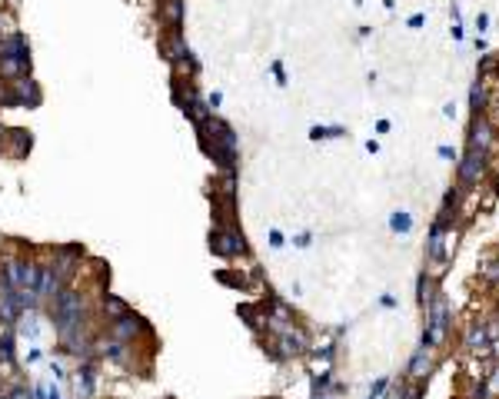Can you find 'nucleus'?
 <instances>
[{
	"instance_id": "4c0bfd02",
	"label": "nucleus",
	"mask_w": 499,
	"mask_h": 399,
	"mask_svg": "<svg viewBox=\"0 0 499 399\" xmlns=\"http://www.w3.org/2000/svg\"><path fill=\"white\" fill-rule=\"evenodd\" d=\"M40 360H44V349H30V353H27V362H30V366L40 362Z\"/></svg>"
},
{
	"instance_id": "423d86ee",
	"label": "nucleus",
	"mask_w": 499,
	"mask_h": 399,
	"mask_svg": "<svg viewBox=\"0 0 499 399\" xmlns=\"http://www.w3.org/2000/svg\"><path fill=\"white\" fill-rule=\"evenodd\" d=\"M11 93H13V107H17V110H37L40 103H44V90H40V84L34 80V74L11 80Z\"/></svg>"
},
{
	"instance_id": "37998d69",
	"label": "nucleus",
	"mask_w": 499,
	"mask_h": 399,
	"mask_svg": "<svg viewBox=\"0 0 499 399\" xmlns=\"http://www.w3.org/2000/svg\"><path fill=\"white\" fill-rule=\"evenodd\" d=\"M449 30H453V40H463V24H453Z\"/></svg>"
},
{
	"instance_id": "2f4dec72",
	"label": "nucleus",
	"mask_w": 499,
	"mask_h": 399,
	"mask_svg": "<svg viewBox=\"0 0 499 399\" xmlns=\"http://www.w3.org/2000/svg\"><path fill=\"white\" fill-rule=\"evenodd\" d=\"M220 283H230V287H244V276H233V273H227V270H220Z\"/></svg>"
},
{
	"instance_id": "a211bd4d",
	"label": "nucleus",
	"mask_w": 499,
	"mask_h": 399,
	"mask_svg": "<svg viewBox=\"0 0 499 399\" xmlns=\"http://www.w3.org/2000/svg\"><path fill=\"white\" fill-rule=\"evenodd\" d=\"M413 226H416V220H413L410 210H393L390 213V233H393V237H410Z\"/></svg>"
},
{
	"instance_id": "5701e85b",
	"label": "nucleus",
	"mask_w": 499,
	"mask_h": 399,
	"mask_svg": "<svg viewBox=\"0 0 499 399\" xmlns=\"http://www.w3.org/2000/svg\"><path fill=\"white\" fill-rule=\"evenodd\" d=\"M479 273H483V280H486L489 287H496V283H499V260L483 263V266H479Z\"/></svg>"
},
{
	"instance_id": "b1692460",
	"label": "nucleus",
	"mask_w": 499,
	"mask_h": 399,
	"mask_svg": "<svg viewBox=\"0 0 499 399\" xmlns=\"http://www.w3.org/2000/svg\"><path fill=\"white\" fill-rule=\"evenodd\" d=\"M493 70H499V53H483L479 57V77L493 74Z\"/></svg>"
},
{
	"instance_id": "1a4fd4ad",
	"label": "nucleus",
	"mask_w": 499,
	"mask_h": 399,
	"mask_svg": "<svg viewBox=\"0 0 499 399\" xmlns=\"http://www.w3.org/2000/svg\"><path fill=\"white\" fill-rule=\"evenodd\" d=\"M433 373H436V349L416 346V353H413L410 362H406V379H410V383H426Z\"/></svg>"
},
{
	"instance_id": "72a5a7b5",
	"label": "nucleus",
	"mask_w": 499,
	"mask_h": 399,
	"mask_svg": "<svg viewBox=\"0 0 499 399\" xmlns=\"http://www.w3.org/2000/svg\"><path fill=\"white\" fill-rule=\"evenodd\" d=\"M476 30H479V37H483V34L489 30V13H486V11L476 13Z\"/></svg>"
},
{
	"instance_id": "09e8293b",
	"label": "nucleus",
	"mask_w": 499,
	"mask_h": 399,
	"mask_svg": "<svg viewBox=\"0 0 499 399\" xmlns=\"http://www.w3.org/2000/svg\"><path fill=\"white\" fill-rule=\"evenodd\" d=\"M366 399H370V396H366Z\"/></svg>"
},
{
	"instance_id": "f03ea898",
	"label": "nucleus",
	"mask_w": 499,
	"mask_h": 399,
	"mask_svg": "<svg viewBox=\"0 0 499 399\" xmlns=\"http://www.w3.org/2000/svg\"><path fill=\"white\" fill-rule=\"evenodd\" d=\"M210 253L220 256V260H240V256H250V243H246L244 230L237 223H227V226H217L210 230Z\"/></svg>"
},
{
	"instance_id": "f257e3e1",
	"label": "nucleus",
	"mask_w": 499,
	"mask_h": 399,
	"mask_svg": "<svg viewBox=\"0 0 499 399\" xmlns=\"http://www.w3.org/2000/svg\"><path fill=\"white\" fill-rule=\"evenodd\" d=\"M197 130V143L206 157L213 160L220 174H240V137L223 117H210L206 124L193 126Z\"/></svg>"
},
{
	"instance_id": "f704fd0d",
	"label": "nucleus",
	"mask_w": 499,
	"mask_h": 399,
	"mask_svg": "<svg viewBox=\"0 0 499 399\" xmlns=\"http://www.w3.org/2000/svg\"><path fill=\"white\" fill-rule=\"evenodd\" d=\"M220 103H223V93H220V90H213V93L206 97V107H210V110L217 113V110H220Z\"/></svg>"
},
{
	"instance_id": "ddd939ff",
	"label": "nucleus",
	"mask_w": 499,
	"mask_h": 399,
	"mask_svg": "<svg viewBox=\"0 0 499 399\" xmlns=\"http://www.w3.org/2000/svg\"><path fill=\"white\" fill-rule=\"evenodd\" d=\"M157 47H160V57H164L170 67H177L180 57L190 50V44H187L183 34H160V44H157Z\"/></svg>"
},
{
	"instance_id": "c03bdc74",
	"label": "nucleus",
	"mask_w": 499,
	"mask_h": 399,
	"mask_svg": "<svg viewBox=\"0 0 499 399\" xmlns=\"http://www.w3.org/2000/svg\"><path fill=\"white\" fill-rule=\"evenodd\" d=\"M386 7H390V11H393V7H397V0H383Z\"/></svg>"
},
{
	"instance_id": "a878e982",
	"label": "nucleus",
	"mask_w": 499,
	"mask_h": 399,
	"mask_svg": "<svg viewBox=\"0 0 499 399\" xmlns=\"http://www.w3.org/2000/svg\"><path fill=\"white\" fill-rule=\"evenodd\" d=\"M390 383H393L390 376H380V379H376V383L370 386V399H383V393L390 389Z\"/></svg>"
},
{
	"instance_id": "c9c22d12",
	"label": "nucleus",
	"mask_w": 499,
	"mask_h": 399,
	"mask_svg": "<svg viewBox=\"0 0 499 399\" xmlns=\"http://www.w3.org/2000/svg\"><path fill=\"white\" fill-rule=\"evenodd\" d=\"M47 399H64V389H60V383H47Z\"/></svg>"
},
{
	"instance_id": "f3484780",
	"label": "nucleus",
	"mask_w": 499,
	"mask_h": 399,
	"mask_svg": "<svg viewBox=\"0 0 499 399\" xmlns=\"http://www.w3.org/2000/svg\"><path fill=\"white\" fill-rule=\"evenodd\" d=\"M489 107V93H486V80L483 77H476L473 87H470V113L479 117V113H486Z\"/></svg>"
},
{
	"instance_id": "9b49d317",
	"label": "nucleus",
	"mask_w": 499,
	"mask_h": 399,
	"mask_svg": "<svg viewBox=\"0 0 499 399\" xmlns=\"http://www.w3.org/2000/svg\"><path fill=\"white\" fill-rule=\"evenodd\" d=\"M160 24L166 27V34H183V20H187V0H160Z\"/></svg>"
},
{
	"instance_id": "20e7f679",
	"label": "nucleus",
	"mask_w": 499,
	"mask_h": 399,
	"mask_svg": "<svg viewBox=\"0 0 499 399\" xmlns=\"http://www.w3.org/2000/svg\"><path fill=\"white\" fill-rule=\"evenodd\" d=\"M489 170V153L483 150H463V157L456 160V180H460V190H476L483 180H486Z\"/></svg>"
},
{
	"instance_id": "79ce46f5",
	"label": "nucleus",
	"mask_w": 499,
	"mask_h": 399,
	"mask_svg": "<svg viewBox=\"0 0 499 399\" xmlns=\"http://www.w3.org/2000/svg\"><path fill=\"white\" fill-rule=\"evenodd\" d=\"M366 153H373V157H376V153H380V143H376V140H366Z\"/></svg>"
},
{
	"instance_id": "0eeeda50",
	"label": "nucleus",
	"mask_w": 499,
	"mask_h": 399,
	"mask_svg": "<svg viewBox=\"0 0 499 399\" xmlns=\"http://www.w3.org/2000/svg\"><path fill=\"white\" fill-rule=\"evenodd\" d=\"M97 383H100V366L97 362H77L74 369V399H97Z\"/></svg>"
},
{
	"instance_id": "473e14b6",
	"label": "nucleus",
	"mask_w": 499,
	"mask_h": 399,
	"mask_svg": "<svg viewBox=\"0 0 499 399\" xmlns=\"http://www.w3.org/2000/svg\"><path fill=\"white\" fill-rule=\"evenodd\" d=\"M380 306H383V310H399V299L393 296V293H383V296H380Z\"/></svg>"
},
{
	"instance_id": "e433bc0d",
	"label": "nucleus",
	"mask_w": 499,
	"mask_h": 399,
	"mask_svg": "<svg viewBox=\"0 0 499 399\" xmlns=\"http://www.w3.org/2000/svg\"><path fill=\"white\" fill-rule=\"evenodd\" d=\"M423 24H426V13H413L410 20H406V27H410V30H420Z\"/></svg>"
},
{
	"instance_id": "49530a36",
	"label": "nucleus",
	"mask_w": 499,
	"mask_h": 399,
	"mask_svg": "<svg viewBox=\"0 0 499 399\" xmlns=\"http://www.w3.org/2000/svg\"><path fill=\"white\" fill-rule=\"evenodd\" d=\"M0 153H4V140H0Z\"/></svg>"
},
{
	"instance_id": "393cba45",
	"label": "nucleus",
	"mask_w": 499,
	"mask_h": 399,
	"mask_svg": "<svg viewBox=\"0 0 499 399\" xmlns=\"http://www.w3.org/2000/svg\"><path fill=\"white\" fill-rule=\"evenodd\" d=\"M11 34H17V20H13V13L0 11V37H11Z\"/></svg>"
},
{
	"instance_id": "a18cd8bd",
	"label": "nucleus",
	"mask_w": 499,
	"mask_h": 399,
	"mask_svg": "<svg viewBox=\"0 0 499 399\" xmlns=\"http://www.w3.org/2000/svg\"><path fill=\"white\" fill-rule=\"evenodd\" d=\"M4 133H7V126H4V124H0V140H4Z\"/></svg>"
},
{
	"instance_id": "bb28decb",
	"label": "nucleus",
	"mask_w": 499,
	"mask_h": 399,
	"mask_svg": "<svg viewBox=\"0 0 499 399\" xmlns=\"http://www.w3.org/2000/svg\"><path fill=\"white\" fill-rule=\"evenodd\" d=\"M270 74L277 77V84H280V87H286V84H290V77H286V67H283V60H273V63H270Z\"/></svg>"
},
{
	"instance_id": "412c9836",
	"label": "nucleus",
	"mask_w": 499,
	"mask_h": 399,
	"mask_svg": "<svg viewBox=\"0 0 499 399\" xmlns=\"http://www.w3.org/2000/svg\"><path fill=\"white\" fill-rule=\"evenodd\" d=\"M4 393H7V399H34V386H27L24 379H17V383H11V386H4Z\"/></svg>"
},
{
	"instance_id": "de8ad7c7",
	"label": "nucleus",
	"mask_w": 499,
	"mask_h": 399,
	"mask_svg": "<svg viewBox=\"0 0 499 399\" xmlns=\"http://www.w3.org/2000/svg\"><path fill=\"white\" fill-rule=\"evenodd\" d=\"M270 399H277V396H270Z\"/></svg>"
},
{
	"instance_id": "dca6fc26",
	"label": "nucleus",
	"mask_w": 499,
	"mask_h": 399,
	"mask_svg": "<svg viewBox=\"0 0 499 399\" xmlns=\"http://www.w3.org/2000/svg\"><path fill=\"white\" fill-rule=\"evenodd\" d=\"M439 296V287H436V276H430L426 270H423L420 276H416V303H420V310H426L433 299Z\"/></svg>"
},
{
	"instance_id": "c85d7f7f",
	"label": "nucleus",
	"mask_w": 499,
	"mask_h": 399,
	"mask_svg": "<svg viewBox=\"0 0 499 399\" xmlns=\"http://www.w3.org/2000/svg\"><path fill=\"white\" fill-rule=\"evenodd\" d=\"M436 153H439L443 160H449V163H456V160H460V153H456V147H449V143H439V147H436Z\"/></svg>"
},
{
	"instance_id": "2eb2a0df",
	"label": "nucleus",
	"mask_w": 499,
	"mask_h": 399,
	"mask_svg": "<svg viewBox=\"0 0 499 399\" xmlns=\"http://www.w3.org/2000/svg\"><path fill=\"white\" fill-rule=\"evenodd\" d=\"M466 349L473 356H489V336L483 323H470V329H466Z\"/></svg>"
},
{
	"instance_id": "ea45409f",
	"label": "nucleus",
	"mask_w": 499,
	"mask_h": 399,
	"mask_svg": "<svg viewBox=\"0 0 499 399\" xmlns=\"http://www.w3.org/2000/svg\"><path fill=\"white\" fill-rule=\"evenodd\" d=\"M390 130H393L390 120H376V133H390Z\"/></svg>"
},
{
	"instance_id": "aec40b11",
	"label": "nucleus",
	"mask_w": 499,
	"mask_h": 399,
	"mask_svg": "<svg viewBox=\"0 0 499 399\" xmlns=\"http://www.w3.org/2000/svg\"><path fill=\"white\" fill-rule=\"evenodd\" d=\"M340 137H346V126H340V124H313L310 126V140H340Z\"/></svg>"
},
{
	"instance_id": "6ab92c4d",
	"label": "nucleus",
	"mask_w": 499,
	"mask_h": 399,
	"mask_svg": "<svg viewBox=\"0 0 499 399\" xmlns=\"http://www.w3.org/2000/svg\"><path fill=\"white\" fill-rule=\"evenodd\" d=\"M17 336H24L27 343H37L40 339V313H24V316H20Z\"/></svg>"
},
{
	"instance_id": "6e6552de",
	"label": "nucleus",
	"mask_w": 499,
	"mask_h": 399,
	"mask_svg": "<svg viewBox=\"0 0 499 399\" xmlns=\"http://www.w3.org/2000/svg\"><path fill=\"white\" fill-rule=\"evenodd\" d=\"M493 140H496V126L489 124L486 113H479L470 120V137H466V150H483L493 153Z\"/></svg>"
},
{
	"instance_id": "7c9ffc66",
	"label": "nucleus",
	"mask_w": 499,
	"mask_h": 399,
	"mask_svg": "<svg viewBox=\"0 0 499 399\" xmlns=\"http://www.w3.org/2000/svg\"><path fill=\"white\" fill-rule=\"evenodd\" d=\"M267 240H270V249H283V247H286V237H283L280 230H270Z\"/></svg>"
},
{
	"instance_id": "f8f14e48",
	"label": "nucleus",
	"mask_w": 499,
	"mask_h": 399,
	"mask_svg": "<svg viewBox=\"0 0 499 399\" xmlns=\"http://www.w3.org/2000/svg\"><path fill=\"white\" fill-rule=\"evenodd\" d=\"M133 310L124 296H117V293H110V289H103L100 293V320L107 326L114 323V320H120V316H127V313Z\"/></svg>"
},
{
	"instance_id": "cd10ccee",
	"label": "nucleus",
	"mask_w": 499,
	"mask_h": 399,
	"mask_svg": "<svg viewBox=\"0 0 499 399\" xmlns=\"http://www.w3.org/2000/svg\"><path fill=\"white\" fill-rule=\"evenodd\" d=\"M51 373H53V383H60V386L70 379V373L64 369V362H60V360H51Z\"/></svg>"
},
{
	"instance_id": "c756f323",
	"label": "nucleus",
	"mask_w": 499,
	"mask_h": 399,
	"mask_svg": "<svg viewBox=\"0 0 499 399\" xmlns=\"http://www.w3.org/2000/svg\"><path fill=\"white\" fill-rule=\"evenodd\" d=\"M293 247H296V249H310V247H313V233H310V230L296 233V237H293Z\"/></svg>"
},
{
	"instance_id": "58836bf2",
	"label": "nucleus",
	"mask_w": 499,
	"mask_h": 399,
	"mask_svg": "<svg viewBox=\"0 0 499 399\" xmlns=\"http://www.w3.org/2000/svg\"><path fill=\"white\" fill-rule=\"evenodd\" d=\"M34 399H47V383H37V386H34Z\"/></svg>"
},
{
	"instance_id": "4be33fe9",
	"label": "nucleus",
	"mask_w": 499,
	"mask_h": 399,
	"mask_svg": "<svg viewBox=\"0 0 499 399\" xmlns=\"http://www.w3.org/2000/svg\"><path fill=\"white\" fill-rule=\"evenodd\" d=\"M460 200H463V190H460V187H449L446 193H443V207H439V210L460 213Z\"/></svg>"
},
{
	"instance_id": "4468645a",
	"label": "nucleus",
	"mask_w": 499,
	"mask_h": 399,
	"mask_svg": "<svg viewBox=\"0 0 499 399\" xmlns=\"http://www.w3.org/2000/svg\"><path fill=\"white\" fill-rule=\"evenodd\" d=\"M4 143H7L13 160H27V153H30V147H34V133L24 130V126H13V130L4 133Z\"/></svg>"
},
{
	"instance_id": "39448f33",
	"label": "nucleus",
	"mask_w": 499,
	"mask_h": 399,
	"mask_svg": "<svg viewBox=\"0 0 499 399\" xmlns=\"http://www.w3.org/2000/svg\"><path fill=\"white\" fill-rule=\"evenodd\" d=\"M107 336L120 339V343H127V346H137V343H140L143 336H147V339L154 336V326L147 323L140 313L130 310L127 316H120V320H114V323L107 326Z\"/></svg>"
},
{
	"instance_id": "9d476101",
	"label": "nucleus",
	"mask_w": 499,
	"mask_h": 399,
	"mask_svg": "<svg viewBox=\"0 0 499 399\" xmlns=\"http://www.w3.org/2000/svg\"><path fill=\"white\" fill-rule=\"evenodd\" d=\"M0 60H20L24 67H34L30 63V40H27L24 30H17L11 37H0Z\"/></svg>"
},
{
	"instance_id": "a19ab883",
	"label": "nucleus",
	"mask_w": 499,
	"mask_h": 399,
	"mask_svg": "<svg viewBox=\"0 0 499 399\" xmlns=\"http://www.w3.org/2000/svg\"><path fill=\"white\" fill-rule=\"evenodd\" d=\"M443 117H449V120H456V103H446V107H443Z\"/></svg>"
},
{
	"instance_id": "7ed1b4c3",
	"label": "nucleus",
	"mask_w": 499,
	"mask_h": 399,
	"mask_svg": "<svg viewBox=\"0 0 499 399\" xmlns=\"http://www.w3.org/2000/svg\"><path fill=\"white\" fill-rule=\"evenodd\" d=\"M449 323H453V313H449V299L439 293V296L426 306V326H423V333L433 339V349L439 353V349L446 346L449 339Z\"/></svg>"
}]
</instances>
